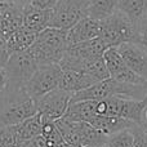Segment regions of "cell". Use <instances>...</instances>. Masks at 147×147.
<instances>
[{
    "mask_svg": "<svg viewBox=\"0 0 147 147\" xmlns=\"http://www.w3.org/2000/svg\"><path fill=\"white\" fill-rule=\"evenodd\" d=\"M67 47V31L56 27H47L36 36L27 52L32 56L38 66L59 63Z\"/></svg>",
    "mask_w": 147,
    "mask_h": 147,
    "instance_id": "obj_1",
    "label": "cell"
},
{
    "mask_svg": "<svg viewBox=\"0 0 147 147\" xmlns=\"http://www.w3.org/2000/svg\"><path fill=\"white\" fill-rule=\"evenodd\" d=\"M99 38L106 44L107 48L119 47L124 43H138L137 26L119 9L110 17L99 21Z\"/></svg>",
    "mask_w": 147,
    "mask_h": 147,
    "instance_id": "obj_2",
    "label": "cell"
},
{
    "mask_svg": "<svg viewBox=\"0 0 147 147\" xmlns=\"http://www.w3.org/2000/svg\"><path fill=\"white\" fill-rule=\"evenodd\" d=\"M35 114H38L35 101L27 96L25 89L18 92H8L5 103L0 109V128L18 125Z\"/></svg>",
    "mask_w": 147,
    "mask_h": 147,
    "instance_id": "obj_3",
    "label": "cell"
},
{
    "mask_svg": "<svg viewBox=\"0 0 147 147\" xmlns=\"http://www.w3.org/2000/svg\"><path fill=\"white\" fill-rule=\"evenodd\" d=\"M145 105L146 98L129 99L121 97H109L101 101H96V112L97 115H109L127 119L140 125Z\"/></svg>",
    "mask_w": 147,
    "mask_h": 147,
    "instance_id": "obj_4",
    "label": "cell"
},
{
    "mask_svg": "<svg viewBox=\"0 0 147 147\" xmlns=\"http://www.w3.org/2000/svg\"><path fill=\"white\" fill-rule=\"evenodd\" d=\"M8 76L5 92H18L25 88L28 79L38 69V63L27 51L12 53L4 66Z\"/></svg>",
    "mask_w": 147,
    "mask_h": 147,
    "instance_id": "obj_5",
    "label": "cell"
},
{
    "mask_svg": "<svg viewBox=\"0 0 147 147\" xmlns=\"http://www.w3.org/2000/svg\"><path fill=\"white\" fill-rule=\"evenodd\" d=\"M61 75L62 69L58 63L41 65V66H38V69L28 79L23 89L30 98L36 101L44 94L58 88Z\"/></svg>",
    "mask_w": 147,
    "mask_h": 147,
    "instance_id": "obj_6",
    "label": "cell"
},
{
    "mask_svg": "<svg viewBox=\"0 0 147 147\" xmlns=\"http://www.w3.org/2000/svg\"><path fill=\"white\" fill-rule=\"evenodd\" d=\"M88 16V0H58L51 9L49 27L70 30L76 22Z\"/></svg>",
    "mask_w": 147,
    "mask_h": 147,
    "instance_id": "obj_7",
    "label": "cell"
},
{
    "mask_svg": "<svg viewBox=\"0 0 147 147\" xmlns=\"http://www.w3.org/2000/svg\"><path fill=\"white\" fill-rule=\"evenodd\" d=\"M71 97L72 94L70 92L57 88L38 98L35 101V105L41 119L49 120V121H56L61 119L69 107Z\"/></svg>",
    "mask_w": 147,
    "mask_h": 147,
    "instance_id": "obj_8",
    "label": "cell"
},
{
    "mask_svg": "<svg viewBox=\"0 0 147 147\" xmlns=\"http://www.w3.org/2000/svg\"><path fill=\"white\" fill-rule=\"evenodd\" d=\"M103 59L110 78L115 79L117 81H121V83L136 84V85H147V80L141 78L136 72H133L125 65L124 59L121 58L120 53L117 52L116 47L107 48L103 53Z\"/></svg>",
    "mask_w": 147,
    "mask_h": 147,
    "instance_id": "obj_9",
    "label": "cell"
},
{
    "mask_svg": "<svg viewBox=\"0 0 147 147\" xmlns=\"http://www.w3.org/2000/svg\"><path fill=\"white\" fill-rule=\"evenodd\" d=\"M116 49L125 65L133 72L147 80V51L145 47L138 43H124L116 47Z\"/></svg>",
    "mask_w": 147,
    "mask_h": 147,
    "instance_id": "obj_10",
    "label": "cell"
},
{
    "mask_svg": "<svg viewBox=\"0 0 147 147\" xmlns=\"http://www.w3.org/2000/svg\"><path fill=\"white\" fill-rule=\"evenodd\" d=\"M106 49L107 47L102 41V39L96 38L92 39V40L67 47L62 58L71 59V61H92V59L103 57V53Z\"/></svg>",
    "mask_w": 147,
    "mask_h": 147,
    "instance_id": "obj_11",
    "label": "cell"
},
{
    "mask_svg": "<svg viewBox=\"0 0 147 147\" xmlns=\"http://www.w3.org/2000/svg\"><path fill=\"white\" fill-rule=\"evenodd\" d=\"M99 32H101L99 21H96L86 16L81 18L79 22H76L70 30H67V44L70 47L74 44L99 38Z\"/></svg>",
    "mask_w": 147,
    "mask_h": 147,
    "instance_id": "obj_12",
    "label": "cell"
},
{
    "mask_svg": "<svg viewBox=\"0 0 147 147\" xmlns=\"http://www.w3.org/2000/svg\"><path fill=\"white\" fill-rule=\"evenodd\" d=\"M96 83H98V80L88 74L71 71V70H62L58 88L74 94L94 85Z\"/></svg>",
    "mask_w": 147,
    "mask_h": 147,
    "instance_id": "obj_13",
    "label": "cell"
},
{
    "mask_svg": "<svg viewBox=\"0 0 147 147\" xmlns=\"http://www.w3.org/2000/svg\"><path fill=\"white\" fill-rule=\"evenodd\" d=\"M49 20H51V9H40L34 5L28 4L23 8V27L40 32L49 27Z\"/></svg>",
    "mask_w": 147,
    "mask_h": 147,
    "instance_id": "obj_14",
    "label": "cell"
},
{
    "mask_svg": "<svg viewBox=\"0 0 147 147\" xmlns=\"http://www.w3.org/2000/svg\"><path fill=\"white\" fill-rule=\"evenodd\" d=\"M88 123L93 128H96L97 130H99L105 136H107V137L120 132V130L130 128L134 124V123L129 121L127 119H121V117H116V116H109V115H94Z\"/></svg>",
    "mask_w": 147,
    "mask_h": 147,
    "instance_id": "obj_15",
    "label": "cell"
},
{
    "mask_svg": "<svg viewBox=\"0 0 147 147\" xmlns=\"http://www.w3.org/2000/svg\"><path fill=\"white\" fill-rule=\"evenodd\" d=\"M0 20H1L3 32L7 36L8 34L22 27L23 25V8L14 4L3 1L0 4Z\"/></svg>",
    "mask_w": 147,
    "mask_h": 147,
    "instance_id": "obj_16",
    "label": "cell"
},
{
    "mask_svg": "<svg viewBox=\"0 0 147 147\" xmlns=\"http://www.w3.org/2000/svg\"><path fill=\"white\" fill-rule=\"evenodd\" d=\"M36 36H38V32H34L23 26L13 32L8 34L5 38H7V51L9 56L12 53L27 51L35 41Z\"/></svg>",
    "mask_w": 147,
    "mask_h": 147,
    "instance_id": "obj_17",
    "label": "cell"
},
{
    "mask_svg": "<svg viewBox=\"0 0 147 147\" xmlns=\"http://www.w3.org/2000/svg\"><path fill=\"white\" fill-rule=\"evenodd\" d=\"M94 115H97L96 101H79V102H71L62 117L69 120V121L88 123Z\"/></svg>",
    "mask_w": 147,
    "mask_h": 147,
    "instance_id": "obj_18",
    "label": "cell"
},
{
    "mask_svg": "<svg viewBox=\"0 0 147 147\" xmlns=\"http://www.w3.org/2000/svg\"><path fill=\"white\" fill-rule=\"evenodd\" d=\"M120 0H88V17L102 21L119 9Z\"/></svg>",
    "mask_w": 147,
    "mask_h": 147,
    "instance_id": "obj_19",
    "label": "cell"
},
{
    "mask_svg": "<svg viewBox=\"0 0 147 147\" xmlns=\"http://www.w3.org/2000/svg\"><path fill=\"white\" fill-rule=\"evenodd\" d=\"M41 129H43V120H41L40 114H35L34 116L28 117V119L23 120L22 123L17 125V134L18 140L22 143L23 141H27L32 137L41 134Z\"/></svg>",
    "mask_w": 147,
    "mask_h": 147,
    "instance_id": "obj_20",
    "label": "cell"
},
{
    "mask_svg": "<svg viewBox=\"0 0 147 147\" xmlns=\"http://www.w3.org/2000/svg\"><path fill=\"white\" fill-rule=\"evenodd\" d=\"M119 10L128 16L137 26V23L147 14V0H120Z\"/></svg>",
    "mask_w": 147,
    "mask_h": 147,
    "instance_id": "obj_21",
    "label": "cell"
},
{
    "mask_svg": "<svg viewBox=\"0 0 147 147\" xmlns=\"http://www.w3.org/2000/svg\"><path fill=\"white\" fill-rule=\"evenodd\" d=\"M133 143V132L130 128L109 136L103 147H132Z\"/></svg>",
    "mask_w": 147,
    "mask_h": 147,
    "instance_id": "obj_22",
    "label": "cell"
},
{
    "mask_svg": "<svg viewBox=\"0 0 147 147\" xmlns=\"http://www.w3.org/2000/svg\"><path fill=\"white\" fill-rule=\"evenodd\" d=\"M21 142L17 134V125L0 128V147H20Z\"/></svg>",
    "mask_w": 147,
    "mask_h": 147,
    "instance_id": "obj_23",
    "label": "cell"
},
{
    "mask_svg": "<svg viewBox=\"0 0 147 147\" xmlns=\"http://www.w3.org/2000/svg\"><path fill=\"white\" fill-rule=\"evenodd\" d=\"M130 129L133 132L132 147H147V134L145 129L138 124H133Z\"/></svg>",
    "mask_w": 147,
    "mask_h": 147,
    "instance_id": "obj_24",
    "label": "cell"
},
{
    "mask_svg": "<svg viewBox=\"0 0 147 147\" xmlns=\"http://www.w3.org/2000/svg\"><path fill=\"white\" fill-rule=\"evenodd\" d=\"M138 31V44L147 45V14L137 23Z\"/></svg>",
    "mask_w": 147,
    "mask_h": 147,
    "instance_id": "obj_25",
    "label": "cell"
},
{
    "mask_svg": "<svg viewBox=\"0 0 147 147\" xmlns=\"http://www.w3.org/2000/svg\"><path fill=\"white\" fill-rule=\"evenodd\" d=\"M20 147H48V143H47L45 138L40 134V136L30 138L27 141H23L20 145Z\"/></svg>",
    "mask_w": 147,
    "mask_h": 147,
    "instance_id": "obj_26",
    "label": "cell"
},
{
    "mask_svg": "<svg viewBox=\"0 0 147 147\" xmlns=\"http://www.w3.org/2000/svg\"><path fill=\"white\" fill-rule=\"evenodd\" d=\"M57 1L58 0H32L31 5L40 8V9H52L57 4Z\"/></svg>",
    "mask_w": 147,
    "mask_h": 147,
    "instance_id": "obj_27",
    "label": "cell"
},
{
    "mask_svg": "<svg viewBox=\"0 0 147 147\" xmlns=\"http://www.w3.org/2000/svg\"><path fill=\"white\" fill-rule=\"evenodd\" d=\"M7 84H8V76L7 72H5L4 67H0V93L7 89Z\"/></svg>",
    "mask_w": 147,
    "mask_h": 147,
    "instance_id": "obj_28",
    "label": "cell"
},
{
    "mask_svg": "<svg viewBox=\"0 0 147 147\" xmlns=\"http://www.w3.org/2000/svg\"><path fill=\"white\" fill-rule=\"evenodd\" d=\"M4 1L10 3V4H14V5L21 7V8H25L26 5L31 4V1H32V0H4Z\"/></svg>",
    "mask_w": 147,
    "mask_h": 147,
    "instance_id": "obj_29",
    "label": "cell"
},
{
    "mask_svg": "<svg viewBox=\"0 0 147 147\" xmlns=\"http://www.w3.org/2000/svg\"><path fill=\"white\" fill-rule=\"evenodd\" d=\"M141 127H145L147 125V96H146V105H145V109H143L142 112V120H141Z\"/></svg>",
    "mask_w": 147,
    "mask_h": 147,
    "instance_id": "obj_30",
    "label": "cell"
},
{
    "mask_svg": "<svg viewBox=\"0 0 147 147\" xmlns=\"http://www.w3.org/2000/svg\"><path fill=\"white\" fill-rule=\"evenodd\" d=\"M0 35H4V32H3V27H1V20H0Z\"/></svg>",
    "mask_w": 147,
    "mask_h": 147,
    "instance_id": "obj_31",
    "label": "cell"
},
{
    "mask_svg": "<svg viewBox=\"0 0 147 147\" xmlns=\"http://www.w3.org/2000/svg\"><path fill=\"white\" fill-rule=\"evenodd\" d=\"M143 129H145V132H146V134H147V125H145V127H142Z\"/></svg>",
    "mask_w": 147,
    "mask_h": 147,
    "instance_id": "obj_32",
    "label": "cell"
},
{
    "mask_svg": "<svg viewBox=\"0 0 147 147\" xmlns=\"http://www.w3.org/2000/svg\"><path fill=\"white\" fill-rule=\"evenodd\" d=\"M143 47H145V49H146V51H147V45H143Z\"/></svg>",
    "mask_w": 147,
    "mask_h": 147,
    "instance_id": "obj_33",
    "label": "cell"
},
{
    "mask_svg": "<svg viewBox=\"0 0 147 147\" xmlns=\"http://www.w3.org/2000/svg\"><path fill=\"white\" fill-rule=\"evenodd\" d=\"M0 4H1V1H0Z\"/></svg>",
    "mask_w": 147,
    "mask_h": 147,
    "instance_id": "obj_34",
    "label": "cell"
}]
</instances>
